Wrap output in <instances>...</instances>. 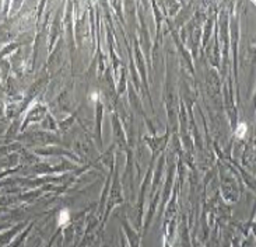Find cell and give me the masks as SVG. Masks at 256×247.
<instances>
[{
	"label": "cell",
	"instance_id": "2",
	"mask_svg": "<svg viewBox=\"0 0 256 247\" xmlns=\"http://www.w3.org/2000/svg\"><path fill=\"white\" fill-rule=\"evenodd\" d=\"M245 132H246V126H245V124H239L238 128H236V136L242 138L245 135Z\"/></svg>",
	"mask_w": 256,
	"mask_h": 247
},
{
	"label": "cell",
	"instance_id": "1",
	"mask_svg": "<svg viewBox=\"0 0 256 247\" xmlns=\"http://www.w3.org/2000/svg\"><path fill=\"white\" fill-rule=\"evenodd\" d=\"M69 222H70V212L67 209H62L57 216V225L60 227H65L69 225Z\"/></svg>",
	"mask_w": 256,
	"mask_h": 247
}]
</instances>
